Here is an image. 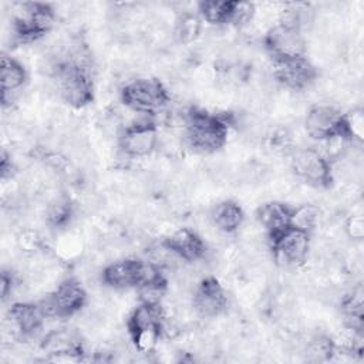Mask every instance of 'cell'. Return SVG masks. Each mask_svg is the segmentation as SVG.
<instances>
[{"label":"cell","mask_w":364,"mask_h":364,"mask_svg":"<svg viewBox=\"0 0 364 364\" xmlns=\"http://www.w3.org/2000/svg\"><path fill=\"white\" fill-rule=\"evenodd\" d=\"M202 30V18L198 16V13H189L185 11L178 16L175 21V38L179 43H192L195 41Z\"/></svg>","instance_id":"603a6c76"},{"label":"cell","mask_w":364,"mask_h":364,"mask_svg":"<svg viewBox=\"0 0 364 364\" xmlns=\"http://www.w3.org/2000/svg\"><path fill=\"white\" fill-rule=\"evenodd\" d=\"M228 294L225 287L215 276L202 277L193 287L192 306L198 316L203 318H215L228 309Z\"/></svg>","instance_id":"7c38bea8"},{"label":"cell","mask_w":364,"mask_h":364,"mask_svg":"<svg viewBox=\"0 0 364 364\" xmlns=\"http://www.w3.org/2000/svg\"><path fill=\"white\" fill-rule=\"evenodd\" d=\"M14 286H16L14 274L11 272L3 270L1 272V279H0V294H1L3 301H6L11 296V293L14 290Z\"/></svg>","instance_id":"83f0119b"},{"label":"cell","mask_w":364,"mask_h":364,"mask_svg":"<svg viewBox=\"0 0 364 364\" xmlns=\"http://www.w3.org/2000/svg\"><path fill=\"white\" fill-rule=\"evenodd\" d=\"M346 132L350 142H363L364 141V111L361 108H353L348 112H344Z\"/></svg>","instance_id":"d4e9b609"},{"label":"cell","mask_w":364,"mask_h":364,"mask_svg":"<svg viewBox=\"0 0 364 364\" xmlns=\"http://www.w3.org/2000/svg\"><path fill=\"white\" fill-rule=\"evenodd\" d=\"M13 164H11V159L10 156L3 151L1 154V162H0V171H1V178L6 179L7 176H11L13 173Z\"/></svg>","instance_id":"f1b7e54d"},{"label":"cell","mask_w":364,"mask_h":364,"mask_svg":"<svg viewBox=\"0 0 364 364\" xmlns=\"http://www.w3.org/2000/svg\"><path fill=\"white\" fill-rule=\"evenodd\" d=\"M18 246L26 252H34L41 243V237L36 230H24L17 236Z\"/></svg>","instance_id":"4316f807"},{"label":"cell","mask_w":364,"mask_h":364,"mask_svg":"<svg viewBox=\"0 0 364 364\" xmlns=\"http://www.w3.org/2000/svg\"><path fill=\"white\" fill-rule=\"evenodd\" d=\"M41 348L48 354L58 357H74L82 353V346L78 337L63 328L48 333L41 343Z\"/></svg>","instance_id":"ffe728a7"},{"label":"cell","mask_w":364,"mask_h":364,"mask_svg":"<svg viewBox=\"0 0 364 364\" xmlns=\"http://www.w3.org/2000/svg\"><path fill=\"white\" fill-rule=\"evenodd\" d=\"M28 81V73L26 67L14 57L3 54L0 63V91H1V104L7 105L9 98L18 92Z\"/></svg>","instance_id":"ac0fdd59"},{"label":"cell","mask_w":364,"mask_h":364,"mask_svg":"<svg viewBox=\"0 0 364 364\" xmlns=\"http://www.w3.org/2000/svg\"><path fill=\"white\" fill-rule=\"evenodd\" d=\"M165 314L159 301L142 300L127 318V331L129 338L144 333H162L164 334Z\"/></svg>","instance_id":"9a60e30c"},{"label":"cell","mask_w":364,"mask_h":364,"mask_svg":"<svg viewBox=\"0 0 364 364\" xmlns=\"http://www.w3.org/2000/svg\"><path fill=\"white\" fill-rule=\"evenodd\" d=\"M53 81L58 97L73 108H84L94 100V81L78 61L64 60L54 65Z\"/></svg>","instance_id":"3957f363"},{"label":"cell","mask_w":364,"mask_h":364,"mask_svg":"<svg viewBox=\"0 0 364 364\" xmlns=\"http://www.w3.org/2000/svg\"><path fill=\"white\" fill-rule=\"evenodd\" d=\"M320 220V209L310 203H301L299 206H293L291 212V226L310 232L317 228Z\"/></svg>","instance_id":"cb8c5ba5"},{"label":"cell","mask_w":364,"mask_h":364,"mask_svg":"<svg viewBox=\"0 0 364 364\" xmlns=\"http://www.w3.org/2000/svg\"><path fill=\"white\" fill-rule=\"evenodd\" d=\"M293 206L282 200H270L256 209V220L263 228L267 239L291 226Z\"/></svg>","instance_id":"e0dca14e"},{"label":"cell","mask_w":364,"mask_h":364,"mask_svg":"<svg viewBox=\"0 0 364 364\" xmlns=\"http://www.w3.org/2000/svg\"><path fill=\"white\" fill-rule=\"evenodd\" d=\"M46 317L47 314L41 303L31 301L13 303L7 313L11 330L18 337L34 336L43 327Z\"/></svg>","instance_id":"2e32d148"},{"label":"cell","mask_w":364,"mask_h":364,"mask_svg":"<svg viewBox=\"0 0 364 364\" xmlns=\"http://www.w3.org/2000/svg\"><path fill=\"white\" fill-rule=\"evenodd\" d=\"M159 146V131L152 117L134 121L118 135V148L128 158H146Z\"/></svg>","instance_id":"ba28073f"},{"label":"cell","mask_w":364,"mask_h":364,"mask_svg":"<svg viewBox=\"0 0 364 364\" xmlns=\"http://www.w3.org/2000/svg\"><path fill=\"white\" fill-rule=\"evenodd\" d=\"M74 216V205L65 195L54 196L46 206L44 219L51 229L67 228Z\"/></svg>","instance_id":"7402d4cb"},{"label":"cell","mask_w":364,"mask_h":364,"mask_svg":"<svg viewBox=\"0 0 364 364\" xmlns=\"http://www.w3.org/2000/svg\"><path fill=\"white\" fill-rule=\"evenodd\" d=\"M304 128L309 136L320 142H330L334 139L350 142L346 132L344 112L333 105L311 107L306 114Z\"/></svg>","instance_id":"30bf717a"},{"label":"cell","mask_w":364,"mask_h":364,"mask_svg":"<svg viewBox=\"0 0 364 364\" xmlns=\"http://www.w3.org/2000/svg\"><path fill=\"white\" fill-rule=\"evenodd\" d=\"M273 260L284 267H299L309 257L311 233L290 226L267 239Z\"/></svg>","instance_id":"52a82bcc"},{"label":"cell","mask_w":364,"mask_h":364,"mask_svg":"<svg viewBox=\"0 0 364 364\" xmlns=\"http://www.w3.org/2000/svg\"><path fill=\"white\" fill-rule=\"evenodd\" d=\"M263 46L273 61L307 55L306 40L301 28L277 23L263 36Z\"/></svg>","instance_id":"8fae6325"},{"label":"cell","mask_w":364,"mask_h":364,"mask_svg":"<svg viewBox=\"0 0 364 364\" xmlns=\"http://www.w3.org/2000/svg\"><path fill=\"white\" fill-rule=\"evenodd\" d=\"M344 232L348 239L360 242L364 237V216L361 213L350 215L344 222Z\"/></svg>","instance_id":"484cf974"},{"label":"cell","mask_w":364,"mask_h":364,"mask_svg":"<svg viewBox=\"0 0 364 364\" xmlns=\"http://www.w3.org/2000/svg\"><path fill=\"white\" fill-rule=\"evenodd\" d=\"M183 134L195 151L213 154L226 145L229 124L218 114L192 107L183 117Z\"/></svg>","instance_id":"7a4b0ae2"},{"label":"cell","mask_w":364,"mask_h":364,"mask_svg":"<svg viewBox=\"0 0 364 364\" xmlns=\"http://www.w3.org/2000/svg\"><path fill=\"white\" fill-rule=\"evenodd\" d=\"M210 220L219 232L230 235L242 228L245 222V210L237 202L225 199L212 208Z\"/></svg>","instance_id":"d6986e66"},{"label":"cell","mask_w":364,"mask_h":364,"mask_svg":"<svg viewBox=\"0 0 364 364\" xmlns=\"http://www.w3.org/2000/svg\"><path fill=\"white\" fill-rule=\"evenodd\" d=\"M57 14L51 4L40 1L17 3L11 13V33L14 40L28 44L43 38L55 23Z\"/></svg>","instance_id":"277c9868"},{"label":"cell","mask_w":364,"mask_h":364,"mask_svg":"<svg viewBox=\"0 0 364 364\" xmlns=\"http://www.w3.org/2000/svg\"><path fill=\"white\" fill-rule=\"evenodd\" d=\"M101 282L114 290H141L144 296L161 294L166 289V277L159 264L136 257H124L107 264Z\"/></svg>","instance_id":"6da1fadb"},{"label":"cell","mask_w":364,"mask_h":364,"mask_svg":"<svg viewBox=\"0 0 364 364\" xmlns=\"http://www.w3.org/2000/svg\"><path fill=\"white\" fill-rule=\"evenodd\" d=\"M273 75L284 88L301 91L314 82L317 78V70L306 55L273 61Z\"/></svg>","instance_id":"4fadbf2b"},{"label":"cell","mask_w":364,"mask_h":364,"mask_svg":"<svg viewBox=\"0 0 364 364\" xmlns=\"http://www.w3.org/2000/svg\"><path fill=\"white\" fill-rule=\"evenodd\" d=\"M235 0H202L196 3L198 16L212 26L232 24L235 16Z\"/></svg>","instance_id":"44dd1931"},{"label":"cell","mask_w":364,"mask_h":364,"mask_svg":"<svg viewBox=\"0 0 364 364\" xmlns=\"http://www.w3.org/2000/svg\"><path fill=\"white\" fill-rule=\"evenodd\" d=\"M119 98L131 111L154 117L168 105L169 92L159 80L142 77L127 82L119 91Z\"/></svg>","instance_id":"5b68a950"},{"label":"cell","mask_w":364,"mask_h":364,"mask_svg":"<svg viewBox=\"0 0 364 364\" xmlns=\"http://www.w3.org/2000/svg\"><path fill=\"white\" fill-rule=\"evenodd\" d=\"M161 246L175 259L193 263L200 260L206 253L205 240L191 228H179L162 239Z\"/></svg>","instance_id":"5bb4252c"},{"label":"cell","mask_w":364,"mask_h":364,"mask_svg":"<svg viewBox=\"0 0 364 364\" xmlns=\"http://www.w3.org/2000/svg\"><path fill=\"white\" fill-rule=\"evenodd\" d=\"M290 169L309 186L327 189L334 182L330 159L314 148H297L290 155Z\"/></svg>","instance_id":"8992f818"},{"label":"cell","mask_w":364,"mask_h":364,"mask_svg":"<svg viewBox=\"0 0 364 364\" xmlns=\"http://www.w3.org/2000/svg\"><path fill=\"white\" fill-rule=\"evenodd\" d=\"M88 294L84 286L74 277L64 279L55 289L47 294L41 306L48 316L68 318L78 314L87 304Z\"/></svg>","instance_id":"9c48e42d"}]
</instances>
